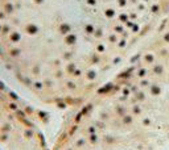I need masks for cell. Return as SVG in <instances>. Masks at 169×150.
<instances>
[{"label": "cell", "mask_w": 169, "mask_h": 150, "mask_svg": "<svg viewBox=\"0 0 169 150\" xmlns=\"http://www.w3.org/2000/svg\"><path fill=\"white\" fill-rule=\"evenodd\" d=\"M169 16V0H0V55L38 100L72 111Z\"/></svg>", "instance_id": "obj_1"}]
</instances>
